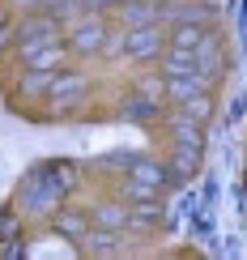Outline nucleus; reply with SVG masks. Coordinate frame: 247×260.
<instances>
[{"mask_svg": "<svg viewBox=\"0 0 247 260\" xmlns=\"http://www.w3.org/2000/svg\"><path fill=\"white\" fill-rule=\"evenodd\" d=\"M158 47H162V35H158L154 26H132V30H128V39H124V51L132 60H154Z\"/></svg>", "mask_w": 247, "mask_h": 260, "instance_id": "3", "label": "nucleus"}, {"mask_svg": "<svg viewBox=\"0 0 247 260\" xmlns=\"http://www.w3.org/2000/svg\"><path fill=\"white\" fill-rule=\"evenodd\" d=\"M47 94H51V103L56 107H64V103H73V99H81L85 94V81L81 77H51V85H47Z\"/></svg>", "mask_w": 247, "mask_h": 260, "instance_id": "4", "label": "nucleus"}, {"mask_svg": "<svg viewBox=\"0 0 247 260\" xmlns=\"http://www.w3.org/2000/svg\"><path fill=\"white\" fill-rule=\"evenodd\" d=\"M124 222H132V213H128L124 205H102V209H98V226H111V231H120Z\"/></svg>", "mask_w": 247, "mask_h": 260, "instance_id": "5", "label": "nucleus"}, {"mask_svg": "<svg viewBox=\"0 0 247 260\" xmlns=\"http://www.w3.org/2000/svg\"><path fill=\"white\" fill-rule=\"evenodd\" d=\"M60 231H64V235H85V218L68 213V218H60Z\"/></svg>", "mask_w": 247, "mask_h": 260, "instance_id": "6", "label": "nucleus"}, {"mask_svg": "<svg viewBox=\"0 0 247 260\" xmlns=\"http://www.w3.org/2000/svg\"><path fill=\"white\" fill-rule=\"evenodd\" d=\"M47 179H51V167H43V171H34V175L26 179V201H30L34 213H51L60 205V197H64L60 183H47Z\"/></svg>", "mask_w": 247, "mask_h": 260, "instance_id": "1", "label": "nucleus"}, {"mask_svg": "<svg viewBox=\"0 0 247 260\" xmlns=\"http://www.w3.org/2000/svg\"><path fill=\"white\" fill-rule=\"evenodd\" d=\"M102 5H115V0H81V9H85V13H94V9H102Z\"/></svg>", "mask_w": 247, "mask_h": 260, "instance_id": "7", "label": "nucleus"}, {"mask_svg": "<svg viewBox=\"0 0 247 260\" xmlns=\"http://www.w3.org/2000/svg\"><path fill=\"white\" fill-rule=\"evenodd\" d=\"M68 47H73V51H81V56H94V51H102V47H107V26L90 13V17H85L81 26L68 35Z\"/></svg>", "mask_w": 247, "mask_h": 260, "instance_id": "2", "label": "nucleus"}]
</instances>
